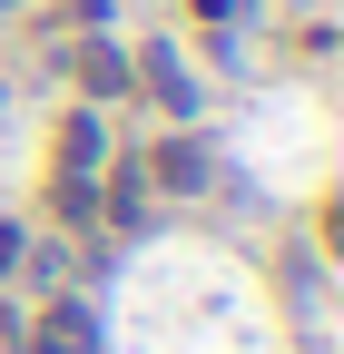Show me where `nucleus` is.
Returning <instances> with one entry per match:
<instances>
[{"label":"nucleus","instance_id":"nucleus-1","mask_svg":"<svg viewBox=\"0 0 344 354\" xmlns=\"http://www.w3.org/2000/svg\"><path fill=\"white\" fill-rule=\"evenodd\" d=\"M30 344H39V354H99V325H89V305H50Z\"/></svg>","mask_w":344,"mask_h":354},{"label":"nucleus","instance_id":"nucleus-2","mask_svg":"<svg viewBox=\"0 0 344 354\" xmlns=\"http://www.w3.org/2000/svg\"><path fill=\"white\" fill-rule=\"evenodd\" d=\"M148 88H157V99L178 109V118H197V79L178 69V50H148Z\"/></svg>","mask_w":344,"mask_h":354},{"label":"nucleus","instance_id":"nucleus-3","mask_svg":"<svg viewBox=\"0 0 344 354\" xmlns=\"http://www.w3.org/2000/svg\"><path fill=\"white\" fill-rule=\"evenodd\" d=\"M79 79H89L99 99H118V88H128V59H118V50H99V39H89V50H79Z\"/></svg>","mask_w":344,"mask_h":354},{"label":"nucleus","instance_id":"nucleus-4","mask_svg":"<svg viewBox=\"0 0 344 354\" xmlns=\"http://www.w3.org/2000/svg\"><path fill=\"white\" fill-rule=\"evenodd\" d=\"M197 177H207V167H197L187 148H157V187H197Z\"/></svg>","mask_w":344,"mask_h":354},{"label":"nucleus","instance_id":"nucleus-5","mask_svg":"<svg viewBox=\"0 0 344 354\" xmlns=\"http://www.w3.org/2000/svg\"><path fill=\"white\" fill-rule=\"evenodd\" d=\"M10 266H20V236H10V227H0V276H10Z\"/></svg>","mask_w":344,"mask_h":354},{"label":"nucleus","instance_id":"nucleus-6","mask_svg":"<svg viewBox=\"0 0 344 354\" xmlns=\"http://www.w3.org/2000/svg\"><path fill=\"white\" fill-rule=\"evenodd\" d=\"M0 10H10V0H0Z\"/></svg>","mask_w":344,"mask_h":354}]
</instances>
